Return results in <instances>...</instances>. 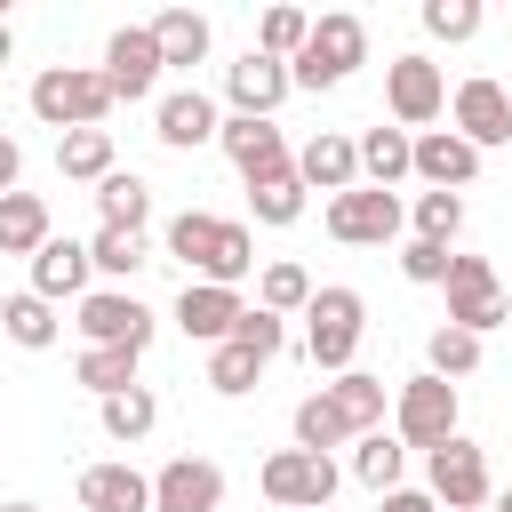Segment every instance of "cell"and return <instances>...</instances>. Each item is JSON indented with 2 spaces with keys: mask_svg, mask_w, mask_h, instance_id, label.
I'll return each instance as SVG.
<instances>
[{
  "mask_svg": "<svg viewBox=\"0 0 512 512\" xmlns=\"http://www.w3.org/2000/svg\"><path fill=\"white\" fill-rule=\"evenodd\" d=\"M168 256L192 264V280H216V288H240L256 272V232L232 224V216H208V208H184L168 224Z\"/></svg>",
  "mask_w": 512,
  "mask_h": 512,
  "instance_id": "obj_1",
  "label": "cell"
},
{
  "mask_svg": "<svg viewBox=\"0 0 512 512\" xmlns=\"http://www.w3.org/2000/svg\"><path fill=\"white\" fill-rule=\"evenodd\" d=\"M368 64V24L352 16V8H336V16H312V40L296 48V64H288V88H344L352 72Z\"/></svg>",
  "mask_w": 512,
  "mask_h": 512,
  "instance_id": "obj_2",
  "label": "cell"
},
{
  "mask_svg": "<svg viewBox=\"0 0 512 512\" xmlns=\"http://www.w3.org/2000/svg\"><path fill=\"white\" fill-rule=\"evenodd\" d=\"M104 112H112V88H104L96 64H48V72L32 80V120L56 128V136H72V128H104Z\"/></svg>",
  "mask_w": 512,
  "mask_h": 512,
  "instance_id": "obj_3",
  "label": "cell"
},
{
  "mask_svg": "<svg viewBox=\"0 0 512 512\" xmlns=\"http://www.w3.org/2000/svg\"><path fill=\"white\" fill-rule=\"evenodd\" d=\"M360 336H368V296L360 288H312V304H304V352H312V368L344 376L352 352H360Z\"/></svg>",
  "mask_w": 512,
  "mask_h": 512,
  "instance_id": "obj_4",
  "label": "cell"
},
{
  "mask_svg": "<svg viewBox=\"0 0 512 512\" xmlns=\"http://www.w3.org/2000/svg\"><path fill=\"white\" fill-rule=\"evenodd\" d=\"M464 432V400H456V384H440V376H408L400 392H392V440L400 448H440V440H456Z\"/></svg>",
  "mask_w": 512,
  "mask_h": 512,
  "instance_id": "obj_5",
  "label": "cell"
},
{
  "mask_svg": "<svg viewBox=\"0 0 512 512\" xmlns=\"http://www.w3.org/2000/svg\"><path fill=\"white\" fill-rule=\"evenodd\" d=\"M440 288H448V328H464V336H488V328L512 320V296H504V280H496L488 256H448Z\"/></svg>",
  "mask_w": 512,
  "mask_h": 512,
  "instance_id": "obj_6",
  "label": "cell"
},
{
  "mask_svg": "<svg viewBox=\"0 0 512 512\" xmlns=\"http://www.w3.org/2000/svg\"><path fill=\"white\" fill-rule=\"evenodd\" d=\"M424 496L432 504H448V512H480L488 496H496V480H488V448L480 440H440L432 456H424Z\"/></svg>",
  "mask_w": 512,
  "mask_h": 512,
  "instance_id": "obj_7",
  "label": "cell"
},
{
  "mask_svg": "<svg viewBox=\"0 0 512 512\" xmlns=\"http://www.w3.org/2000/svg\"><path fill=\"white\" fill-rule=\"evenodd\" d=\"M320 224H328V240H344V248H384V240H400L408 208H400V192L352 184V192H336V200L320 208Z\"/></svg>",
  "mask_w": 512,
  "mask_h": 512,
  "instance_id": "obj_8",
  "label": "cell"
},
{
  "mask_svg": "<svg viewBox=\"0 0 512 512\" xmlns=\"http://www.w3.org/2000/svg\"><path fill=\"white\" fill-rule=\"evenodd\" d=\"M72 328H80L88 344H112V352H144L160 320H152V304H144L136 288H88V296H80V320H72Z\"/></svg>",
  "mask_w": 512,
  "mask_h": 512,
  "instance_id": "obj_9",
  "label": "cell"
},
{
  "mask_svg": "<svg viewBox=\"0 0 512 512\" xmlns=\"http://www.w3.org/2000/svg\"><path fill=\"white\" fill-rule=\"evenodd\" d=\"M256 488H264L280 512H328V496H336V464L312 456V448H272L264 472H256Z\"/></svg>",
  "mask_w": 512,
  "mask_h": 512,
  "instance_id": "obj_10",
  "label": "cell"
},
{
  "mask_svg": "<svg viewBox=\"0 0 512 512\" xmlns=\"http://www.w3.org/2000/svg\"><path fill=\"white\" fill-rule=\"evenodd\" d=\"M384 112H392L400 128H416V136H424V128L448 112V80H440V64H432V56H416V48H408V56H392V64H384Z\"/></svg>",
  "mask_w": 512,
  "mask_h": 512,
  "instance_id": "obj_11",
  "label": "cell"
},
{
  "mask_svg": "<svg viewBox=\"0 0 512 512\" xmlns=\"http://www.w3.org/2000/svg\"><path fill=\"white\" fill-rule=\"evenodd\" d=\"M104 88H112V104H144L152 88H160V40H152V24H120L112 40H104Z\"/></svg>",
  "mask_w": 512,
  "mask_h": 512,
  "instance_id": "obj_12",
  "label": "cell"
},
{
  "mask_svg": "<svg viewBox=\"0 0 512 512\" xmlns=\"http://www.w3.org/2000/svg\"><path fill=\"white\" fill-rule=\"evenodd\" d=\"M448 128H456L472 152L512 144V88H504V80H488V72H472V80L448 96Z\"/></svg>",
  "mask_w": 512,
  "mask_h": 512,
  "instance_id": "obj_13",
  "label": "cell"
},
{
  "mask_svg": "<svg viewBox=\"0 0 512 512\" xmlns=\"http://www.w3.org/2000/svg\"><path fill=\"white\" fill-rule=\"evenodd\" d=\"M216 144H224V160L248 176V184H264V176H280V168H296V152H288V136H280V120H240V112H224V128H216Z\"/></svg>",
  "mask_w": 512,
  "mask_h": 512,
  "instance_id": "obj_14",
  "label": "cell"
},
{
  "mask_svg": "<svg viewBox=\"0 0 512 512\" xmlns=\"http://www.w3.org/2000/svg\"><path fill=\"white\" fill-rule=\"evenodd\" d=\"M152 512H224V464L208 456H168L152 472Z\"/></svg>",
  "mask_w": 512,
  "mask_h": 512,
  "instance_id": "obj_15",
  "label": "cell"
},
{
  "mask_svg": "<svg viewBox=\"0 0 512 512\" xmlns=\"http://www.w3.org/2000/svg\"><path fill=\"white\" fill-rule=\"evenodd\" d=\"M224 96H232V112H240V120H272L296 88H288V64H272L264 48H248V56H232V64H224Z\"/></svg>",
  "mask_w": 512,
  "mask_h": 512,
  "instance_id": "obj_16",
  "label": "cell"
},
{
  "mask_svg": "<svg viewBox=\"0 0 512 512\" xmlns=\"http://www.w3.org/2000/svg\"><path fill=\"white\" fill-rule=\"evenodd\" d=\"M480 160H488V152H472L456 128H424V136L408 144V176H424V192H464V184L480 176Z\"/></svg>",
  "mask_w": 512,
  "mask_h": 512,
  "instance_id": "obj_17",
  "label": "cell"
},
{
  "mask_svg": "<svg viewBox=\"0 0 512 512\" xmlns=\"http://www.w3.org/2000/svg\"><path fill=\"white\" fill-rule=\"evenodd\" d=\"M216 128H224V112H216L200 88H176V96H160V112H152V136H160L168 152H200V144H216Z\"/></svg>",
  "mask_w": 512,
  "mask_h": 512,
  "instance_id": "obj_18",
  "label": "cell"
},
{
  "mask_svg": "<svg viewBox=\"0 0 512 512\" xmlns=\"http://www.w3.org/2000/svg\"><path fill=\"white\" fill-rule=\"evenodd\" d=\"M296 176H304V192H328V200H336V192L360 184V144H352L344 128H320V136L296 152Z\"/></svg>",
  "mask_w": 512,
  "mask_h": 512,
  "instance_id": "obj_19",
  "label": "cell"
},
{
  "mask_svg": "<svg viewBox=\"0 0 512 512\" xmlns=\"http://www.w3.org/2000/svg\"><path fill=\"white\" fill-rule=\"evenodd\" d=\"M240 312H248L240 288H216V280H184V296H176V328H184L192 344H224Z\"/></svg>",
  "mask_w": 512,
  "mask_h": 512,
  "instance_id": "obj_20",
  "label": "cell"
},
{
  "mask_svg": "<svg viewBox=\"0 0 512 512\" xmlns=\"http://www.w3.org/2000/svg\"><path fill=\"white\" fill-rule=\"evenodd\" d=\"M88 240H64V232H48L40 240V256H32V296H48V304H64V296H88Z\"/></svg>",
  "mask_w": 512,
  "mask_h": 512,
  "instance_id": "obj_21",
  "label": "cell"
},
{
  "mask_svg": "<svg viewBox=\"0 0 512 512\" xmlns=\"http://www.w3.org/2000/svg\"><path fill=\"white\" fill-rule=\"evenodd\" d=\"M320 400L344 416V432H352V440H360V432H384V408H392L384 376H368V368H344L336 384H320Z\"/></svg>",
  "mask_w": 512,
  "mask_h": 512,
  "instance_id": "obj_22",
  "label": "cell"
},
{
  "mask_svg": "<svg viewBox=\"0 0 512 512\" xmlns=\"http://www.w3.org/2000/svg\"><path fill=\"white\" fill-rule=\"evenodd\" d=\"M80 512H152V480L136 464H88L80 472Z\"/></svg>",
  "mask_w": 512,
  "mask_h": 512,
  "instance_id": "obj_23",
  "label": "cell"
},
{
  "mask_svg": "<svg viewBox=\"0 0 512 512\" xmlns=\"http://www.w3.org/2000/svg\"><path fill=\"white\" fill-rule=\"evenodd\" d=\"M0 336H8L16 352H48V344L64 336V320H56V304H48V296H32V288H16V296L0 304Z\"/></svg>",
  "mask_w": 512,
  "mask_h": 512,
  "instance_id": "obj_24",
  "label": "cell"
},
{
  "mask_svg": "<svg viewBox=\"0 0 512 512\" xmlns=\"http://www.w3.org/2000/svg\"><path fill=\"white\" fill-rule=\"evenodd\" d=\"M56 224H48V200L40 192H0V256H40V240H48Z\"/></svg>",
  "mask_w": 512,
  "mask_h": 512,
  "instance_id": "obj_25",
  "label": "cell"
},
{
  "mask_svg": "<svg viewBox=\"0 0 512 512\" xmlns=\"http://www.w3.org/2000/svg\"><path fill=\"white\" fill-rule=\"evenodd\" d=\"M360 144V184H376V192H392V184H408V128H360L352 136Z\"/></svg>",
  "mask_w": 512,
  "mask_h": 512,
  "instance_id": "obj_26",
  "label": "cell"
},
{
  "mask_svg": "<svg viewBox=\"0 0 512 512\" xmlns=\"http://www.w3.org/2000/svg\"><path fill=\"white\" fill-rule=\"evenodd\" d=\"M144 216H152V184H144L136 168H112V176L96 184V224H112V232H144Z\"/></svg>",
  "mask_w": 512,
  "mask_h": 512,
  "instance_id": "obj_27",
  "label": "cell"
},
{
  "mask_svg": "<svg viewBox=\"0 0 512 512\" xmlns=\"http://www.w3.org/2000/svg\"><path fill=\"white\" fill-rule=\"evenodd\" d=\"M96 424H104V440H120V448H136L152 424H160V400H152V384H128V392H112V400H96Z\"/></svg>",
  "mask_w": 512,
  "mask_h": 512,
  "instance_id": "obj_28",
  "label": "cell"
},
{
  "mask_svg": "<svg viewBox=\"0 0 512 512\" xmlns=\"http://www.w3.org/2000/svg\"><path fill=\"white\" fill-rule=\"evenodd\" d=\"M152 40H160V64H200L216 32H208L200 8H160V16H152Z\"/></svg>",
  "mask_w": 512,
  "mask_h": 512,
  "instance_id": "obj_29",
  "label": "cell"
},
{
  "mask_svg": "<svg viewBox=\"0 0 512 512\" xmlns=\"http://www.w3.org/2000/svg\"><path fill=\"white\" fill-rule=\"evenodd\" d=\"M400 472H408V448H400L392 432H360V440H352V480H360V488L392 496V488H400Z\"/></svg>",
  "mask_w": 512,
  "mask_h": 512,
  "instance_id": "obj_30",
  "label": "cell"
},
{
  "mask_svg": "<svg viewBox=\"0 0 512 512\" xmlns=\"http://www.w3.org/2000/svg\"><path fill=\"white\" fill-rule=\"evenodd\" d=\"M56 168H64L72 184H104V176H112V128H72V136H56Z\"/></svg>",
  "mask_w": 512,
  "mask_h": 512,
  "instance_id": "obj_31",
  "label": "cell"
},
{
  "mask_svg": "<svg viewBox=\"0 0 512 512\" xmlns=\"http://www.w3.org/2000/svg\"><path fill=\"white\" fill-rule=\"evenodd\" d=\"M88 264H96L104 280H136V272L152 264V240H144V232H112V224H96V232H88Z\"/></svg>",
  "mask_w": 512,
  "mask_h": 512,
  "instance_id": "obj_32",
  "label": "cell"
},
{
  "mask_svg": "<svg viewBox=\"0 0 512 512\" xmlns=\"http://www.w3.org/2000/svg\"><path fill=\"white\" fill-rule=\"evenodd\" d=\"M256 304H264L272 320L304 312V304H312V272H304V264H288V256H280V264H264V272H256Z\"/></svg>",
  "mask_w": 512,
  "mask_h": 512,
  "instance_id": "obj_33",
  "label": "cell"
},
{
  "mask_svg": "<svg viewBox=\"0 0 512 512\" xmlns=\"http://www.w3.org/2000/svg\"><path fill=\"white\" fill-rule=\"evenodd\" d=\"M480 368V336H464V328H432L424 336V376H440V384H456V376H472Z\"/></svg>",
  "mask_w": 512,
  "mask_h": 512,
  "instance_id": "obj_34",
  "label": "cell"
},
{
  "mask_svg": "<svg viewBox=\"0 0 512 512\" xmlns=\"http://www.w3.org/2000/svg\"><path fill=\"white\" fill-rule=\"evenodd\" d=\"M136 360H144V352H112V344H80V368H72V376H80V384H88L96 400H112V392H128V384H136Z\"/></svg>",
  "mask_w": 512,
  "mask_h": 512,
  "instance_id": "obj_35",
  "label": "cell"
},
{
  "mask_svg": "<svg viewBox=\"0 0 512 512\" xmlns=\"http://www.w3.org/2000/svg\"><path fill=\"white\" fill-rule=\"evenodd\" d=\"M416 232L408 240H432V248H456V232H464V192H416Z\"/></svg>",
  "mask_w": 512,
  "mask_h": 512,
  "instance_id": "obj_36",
  "label": "cell"
},
{
  "mask_svg": "<svg viewBox=\"0 0 512 512\" xmlns=\"http://www.w3.org/2000/svg\"><path fill=\"white\" fill-rule=\"evenodd\" d=\"M304 40H312V16H304V8H264V16H256V48H264L272 64H296Z\"/></svg>",
  "mask_w": 512,
  "mask_h": 512,
  "instance_id": "obj_37",
  "label": "cell"
},
{
  "mask_svg": "<svg viewBox=\"0 0 512 512\" xmlns=\"http://www.w3.org/2000/svg\"><path fill=\"white\" fill-rule=\"evenodd\" d=\"M248 208H256V224H296V216H304V176L280 168V176L248 184Z\"/></svg>",
  "mask_w": 512,
  "mask_h": 512,
  "instance_id": "obj_38",
  "label": "cell"
},
{
  "mask_svg": "<svg viewBox=\"0 0 512 512\" xmlns=\"http://www.w3.org/2000/svg\"><path fill=\"white\" fill-rule=\"evenodd\" d=\"M256 376H264V360H256V352H240L232 336H224V344H208V392L240 400V392H256Z\"/></svg>",
  "mask_w": 512,
  "mask_h": 512,
  "instance_id": "obj_39",
  "label": "cell"
},
{
  "mask_svg": "<svg viewBox=\"0 0 512 512\" xmlns=\"http://www.w3.org/2000/svg\"><path fill=\"white\" fill-rule=\"evenodd\" d=\"M288 432H296V448H312V456H328V448H344L352 432H344V416L312 392V400H296V416H288Z\"/></svg>",
  "mask_w": 512,
  "mask_h": 512,
  "instance_id": "obj_40",
  "label": "cell"
},
{
  "mask_svg": "<svg viewBox=\"0 0 512 512\" xmlns=\"http://www.w3.org/2000/svg\"><path fill=\"white\" fill-rule=\"evenodd\" d=\"M232 344L256 352V360H280V352H288V320H272L264 304H248V312L232 320Z\"/></svg>",
  "mask_w": 512,
  "mask_h": 512,
  "instance_id": "obj_41",
  "label": "cell"
},
{
  "mask_svg": "<svg viewBox=\"0 0 512 512\" xmlns=\"http://www.w3.org/2000/svg\"><path fill=\"white\" fill-rule=\"evenodd\" d=\"M424 32L432 40H472L480 32V0H424Z\"/></svg>",
  "mask_w": 512,
  "mask_h": 512,
  "instance_id": "obj_42",
  "label": "cell"
},
{
  "mask_svg": "<svg viewBox=\"0 0 512 512\" xmlns=\"http://www.w3.org/2000/svg\"><path fill=\"white\" fill-rule=\"evenodd\" d=\"M448 256H456V248H432V240H400V272H408L416 288H440V280H448Z\"/></svg>",
  "mask_w": 512,
  "mask_h": 512,
  "instance_id": "obj_43",
  "label": "cell"
},
{
  "mask_svg": "<svg viewBox=\"0 0 512 512\" xmlns=\"http://www.w3.org/2000/svg\"><path fill=\"white\" fill-rule=\"evenodd\" d=\"M376 512H440L424 488H392V496H376Z\"/></svg>",
  "mask_w": 512,
  "mask_h": 512,
  "instance_id": "obj_44",
  "label": "cell"
},
{
  "mask_svg": "<svg viewBox=\"0 0 512 512\" xmlns=\"http://www.w3.org/2000/svg\"><path fill=\"white\" fill-rule=\"evenodd\" d=\"M16 176H24V144L0 136V192H16Z\"/></svg>",
  "mask_w": 512,
  "mask_h": 512,
  "instance_id": "obj_45",
  "label": "cell"
},
{
  "mask_svg": "<svg viewBox=\"0 0 512 512\" xmlns=\"http://www.w3.org/2000/svg\"><path fill=\"white\" fill-rule=\"evenodd\" d=\"M8 56H16V32H8V16H0V64H8Z\"/></svg>",
  "mask_w": 512,
  "mask_h": 512,
  "instance_id": "obj_46",
  "label": "cell"
},
{
  "mask_svg": "<svg viewBox=\"0 0 512 512\" xmlns=\"http://www.w3.org/2000/svg\"><path fill=\"white\" fill-rule=\"evenodd\" d=\"M0 512H40V504H32V496H16V504H0Z\"/></svg>",
  "mask_w": 512,
  "mask_h": 512,
  "instance_id": "obj_47",
  "label": "cell"
},
{
  "mask_svg": "<svg viewBox=\"0 0 512 512\" xmlns=\"http://www.w3.org/2000/svg\"><path fill=\"white\" fill-rule=\"evenodd\" d=\"M488 504H496V512H512V488H504V496H488Z\"/></svg>",
  "mask_w": 512,
  "mask_h": 512,
  "instance_id": "obj_48",
  "label": "cell"
}]
</instances>
